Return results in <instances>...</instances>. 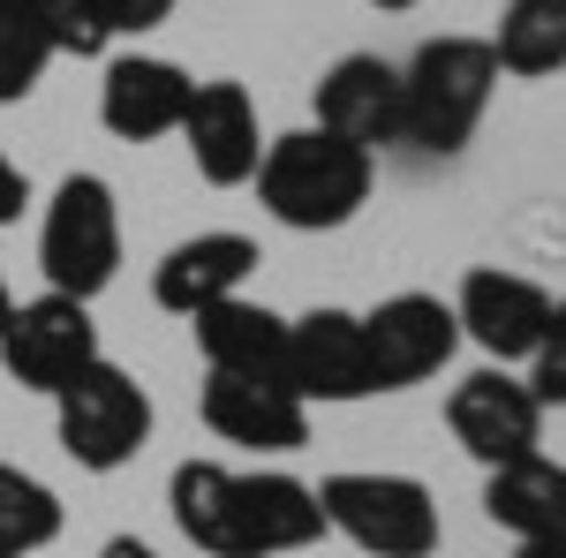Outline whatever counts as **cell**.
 <instances>
[{
    "instance_id": "obj_9",
    "label": "cell",
    "mask_w": 566,
    "mask_h": 558,
    "mask_svg": "<svg viewBox=\"0 0 566 558\" xmlns=\"http://www.w3.org/2000/svg\"><path fill=\"white\" fill-rule=\"evenodd\" d=\"M287 392L303 408H348L370 400V347H363V309H303L287 317Z\"/></svg>"
},
{
    "instance_id": "obj_3",
    "label": "cell",
    "mask_w": 566,
    "mask_h": 558,
    "mask_svg": "<svg viewBox=\"0 0 566 558\" xmlns=\"http://www.w3.org/2000/svg\"><path fill=\"white\" fill-rule=\"evenodd\" d=\"M491 91H499V61L491 39H423L400 69V144L408 151H431L453 159L469 151V136L491 114Z\"/></svg>"
},
{
    "instance_id": "obj_10",
    "label": "cell",
    "mask_w": 566,
    "mask_h": 558,
    "mask_svg": "<svg viewBox=\"0 0 566 558\" xmlns=\"http://www.w3.org/2000/svg\"><path fill=\"white\" fill-rule=\"evenodd\" d=\"M363 347H370V378L378 392H408L438 378L461 347V325H453V302L438 295H386L378 309H363Z\"/></svg>"
},
{
    "instance_id": "obj_20",
    "label": "cell",
    "mask_w": 566,
    "mask_h": 558,
    "mask_svg": "<svg viewBox=\"0 0 566 558\" xmlns=\"http://www.w3.org/2000/svg\"><path fill=\"white\" fill-rule=\"evenodd\" d=\"M61 536V498L53 483H39L31 468L0 461V558H31Z\"/></svg>"
},
{
    "instance_id": "obj_1",
    "label": "cell",
    "mask_w": 566,
    "mask_h": 558,
    "mask_svg": "<svg viewBox=\"0 0 566 558\" xmlns=\"http://www.w3.org/2000/svg\"><path fill=\"white\" fill-rule=\"evenodd\" d=\"M175 528L205 558H295L310 544H325V506L317 483L280 468H219V461H181L167 483Z\"/></svg>"
},
{
    "instance_id": "obj_13",
    "label": "cell",
    "mask_w": 566,
    "mask_h": 558,
    "mask_svg": "<svg viewBox=\"0 0 566 558\" xmlns=\"http://www.w3.org/2000/svg\"><path fill=\"white\" fill-rule=\"evenodd\" d=\"M189 91H197V76L167 53H114L106 76H98V122L122 144L175 136L181 114H189Z\"/></svg>"
},
{
    "instance_id": "obj_18",
    "label": "cell",
    "mask_w": 566,
    "mask_h": 558,
    "mask_svg": "<svg viewBox=\"0 0 566 558\" xmlns=\"http://www.w3.org/2000/svg\"><path fill=\"white\" fill-rule=\"evenodd\" d=\"M483 514H491V528H506L514 544L566 536V468L552 453H528V461L491 468L483 475Z\"/></svg>"
},
{
    "instance_id": "obj_27",
    "label": "cell",
    "mask_w": 566,
    "mask_h": 558,
    "mask_svg": "<svg viewBox=\"0 0 566 558\" xmlns=\"http://www.w3.org/2000/svg\"><path fill=\"white\" fill-rule=\"evenodd\" d=\"M514 558H566V536H552V544H514Z\"/></svg>"
},
{
    "instance_id": "obj_8",
    "label": "cell",
    "mask_w": 566,
    "mask_h": 558,
    "mask_svg": "<svg viewBox=\"0 0 566 558\" xmlns=\"http://www.w3.org/2000/svg\"><path fill=\"white\" fill-rule=\"evenodd\" d=\"M446 430H453V445L491 475V468H506V461H528V453L544 445V408H536V392H528L514 370L483 362V370H469L461 386L446 392Z\"/></svg>"
},
{
    "instance_id": "obj_29",
    "label": "cell",
    "mask_w": 566,
    "mask_h": 558,
    "mask_svg": "<svg viewBox=\"0 0 566 558\" xmlns=\"http://www.w3.org/2000/svg\"><path fill=\"white\" fill-rule=\"evenodd\" d=\"M8 309H15V295H8V280H0V325H8Z\"/></svg>"
},
{
    "instance_id": "obj_19",
    "label": "cell",
    "mask_w": 566,
    "mask_h": 558,
    "mask_svg": "<svg viewBox=\"0 0 566 558\" xmlns=\"http://www.w3.org/2000/svg\"><path fill=\"white\" fill-rule=\"evenodd\" d=\"M499 76H559L566 69V0H506L491 31Z\"/></svg>"
},
{
    "instance_id": "obj_4",
    "label": "cell",
    "mask_w": 566,
    "mask_h": 558,
    "mask_svg": "<svg viewBox=\"0 0 566 558\" xmlns=\"http://www.w3.org/2000/svg\"><path fill=\"white\" fill-rule=\"evenodd\" d=\"M317 506H325V528L348 536L355 551L370 558H431L446 544V520H438L431 483L392 468H340L317 483Z\"/></svg>"
},
{
    "instance_id": "obj_21",
    "label": "cell",
    "mask_w": 566,
    "mask_h": 558,
    "mask_svg": "<svg viewBox=\"0 0 566 558\" xmlns=\"http://www.w3.org/2000/svg\"><path fill=\"white\" fill-rule=\"evenodd\" d=\"M15 8L39 23V39L53 45V61H98V53L114 45L98 0H15Z\"/></svg>"
},
{
    "instance_id": "obj_25",
    "label": "cell",
    "mask_w": 566,
    "mask_h": 558,
    "mask_svg": "<svg viewBox=\"0 0 566 558\" xmlns=\"http://www.w3.org/2000/svg\"><path fill=\"white\" fill-rule=\"evenodd\" d=\"M31 212V173L15 167L8 151H0V227H15V219Z\"/></svg>"
},
{
    "instance_id": "obj_26",
    "label": "cell",
    "mask_w": 566,
    "mask_h": 558,
    "mask_svg": "<svg viewBox=\"0 0 566 558\" xmlns=\"http://www.w3.org/2000/svg\"><path fill=\"white\" fill-rule=\"evenodd\" d=\"M98 558H167V551H151L144 536H114V544H106V551H98Z\"/></svg>"
},
{
    "instance_id": "obj_15",
    "label": "cell",
    "mask_w": 566,
    "mask_h": 558,
    "mask_svg": "<svg viewBox=\"0 0 566 558\" xmlns=\"http://www.w3.org/2000/svg\"><path fill=\"white\" fill-rule=\"evenodd\" d=\"M258 264L264 257H258V242H250V234H234V227H205V234L175 242L167 257L151 264V302H159V309H175V317H205L212 302L242 295Z\"/></svg>"
},
{
    "instance_id": "obj_2",
    "label": "cell",
    "mask_w": 566,
    "mask_h": 558,
    "mask_svg": "<svg viewBox=\"0 0 566 558\" xmlns=\"http://www.w3.org/2000/svg\"><path fill=\"white\" fill-rule=\"evenodd\" d=\"M250 181H258V204L280 227L333 234V227H348L370 204L378 159L340 144V136H325V129H287V136H264V159H258Z\"/></svg>"
},
{
    "instance_id": "obj_28",
    "label": "cell",
    "mask_w": 566,
    "mask_h": 558,
    "mask_svg": "<svg viewBox=\"0 0 566 558\" xmlns=\"http://www.w3.org/2000/svg\"><path fill=\"white\" fill-rule=\"evenodd\" d=\"M370 8H386V15H408V8H416V0H370Z\"/></svg>"
},
{
    "instance_id": "obj_14",
    "label": "cell",
    "mask_w": 566,
    "mask_h": 558,
    "mask_svg": "<svg viewBox=\"0 0 566 558\" xmlns=\"http://www.w3.org/2000/svg\"><path fill=\"white\" fill-rule=\"evenodd\" d=\"M175 136L189 144V159H197V173H205L212 189H242L264 159L258 98L234 84V76H212V84L189 91V114H181Z\"/></svg>"
},
{
    "instance_id": "obj_22",
    "label": "cell",
    "mask_w": 566,
    "mask_h": 558,
    "mask_svg": "<svg viewBox=\"0 0 566 558\" xmlns=\"http://www.w3.org/2000/svg\"><path fill=\"white\" fill-rule=\"evenodd\" d=\"M45 69H53V45L39 39V23L15 0H0V106L31 98L45 84Z\"/></svg>"
},
{
    "instance_id": "obj_5",
    "label": "cell",
    "mask_w": 566,
    "mask_h": 558,
    "mask_svg": "<svg viewBox=\"0 0 566 558\" xmlns=\"http://www.w3.org/2000/svg\"><path fill=\"white\" fill-rule=\"evenodd\" d=\"M39 272L53 295L98 302L122 272V204L106 173H69L39 219Z\"/></svg>"
},
{
    "instance_id": "obj_16",
    "label": "cell",
    "mask_w": 566,
    "mask_h": 558,
    "mask_svg": "<svg viewBox=\"0 0 566 558\" xmlns=\"http://www.w3.org/2000/svg\"><path fill=\"white\" fill-rule=\"evenodd\" d=\"M205 423L227 445H250V453H295V445H310V408L287 386H264V378L205 370Z\"/></svg>"
},
{
    "instance_id": "obj_17",
    "label": "cell",
    "mask_w": 566,
    "mask_h": 558,
    "mask_svg": "<svg viewBox=\"0 0 566 558\" xmlns=\"http://www.w3.org/2000/svg\"><path fill=\"white\" fill-rule=\"evenodd\" d=\"M189 333H197L205 370L287 386V317H280V309H264V302H250V295H227V302H212L205 317H189Z\"/></svg>"
},
{
    "instance_id": "obj_11",
    "label": "cell",
    "mask_w": 566,
    "mask_h": 558,
    "mask_svg": "<svg viewBox=\"0 0 566 558\" xmlns=\"http://www.w3.org/2000/svg\"><path fill=\"white\" fill-rule=\"evenodd\" d=\"M552 317H559V302L544 295L528 272H499V264H476L469 280H461V295H453V325H461V340H476L499 370L506 362H528L544 333H552Z\"/></svg>"
},
{
    "instance_id": "obj_12",
    "label": "cell",
    "mask_w": 566,
    "mask_h": 558,
    "mask_svg": "<svg viewBox=\"0 0 566 558\" xmlns=\"http://www.w3.org/2000/svg\"><path fill=\"white\" fill-rule=\"evenodd\" d=\"M317 122L310 129L340 136V144H355V151H386V144H400V69H392L386 53H340L325 76H317Z\"/></svg>"
},
{
    "instance_id": "obj_7",
    "label": "cell",
    "mask_w": 566,
    "mask_h": 558,
    "mask_svg": "<svg viewBox=\"0 0 566 558\" xmlns=\"http://www.w3.org/2000/svg\"><path fill=\"white\" fill-rule=\"evenodd\" d=\"M98 362V325H91V302L76 295H31L8 309V325H0V370L15 378V386L31 392H53L69 386L76 370H91Z\"/></svg>"
},
{
    "instance_id": "obj_24",
    "label": "cell",
    "mask_w": 566,
    "mask_h": 558,
    "mask_svg": "<svg viewBox=\"0 0 566 558\" xmlns=\"http://www.w3.org/2000/svg\"><path fill=\"white\" fill-rule=\"evenodd\" d=\"M175 8H181V0H98V15H106L114 39H144V31H159Z\"/></svg>"
},
{
    "instance_id": "obj_23",
    "label": "cell",
    "mask_w": 566,
    "mask_h": 558,
    "mask_svg": "<svg viewBox=\"0 0 566 558\" xmlns=\"http://www.w3.org/2000/svg\"><path fill=\"white\" fill-rule=\"evenodd\" d=\"M528 392H536V408L552 415V408H566V302H559V317H552V333H544V347L528 355Z\"/></svg>"
},
{
    "instance_id": "obj_6",
    "label": "cell",
    "mask_w": 566,
    "mask_h": 558,
    "mask_svg": "<svg viewBox=\"0 0 566 558\" xmlns=\"http://www.w3.org/2000/svg\"><path fill=\"white\" fill-rule=\"evenodd\" d=\"M53 438H61V453L91 475H114L129 468L136 453L151 445V392L136 386L122 362H91L76 370L69 386L53 392Z\"/></svg>"
}]
</instances>
